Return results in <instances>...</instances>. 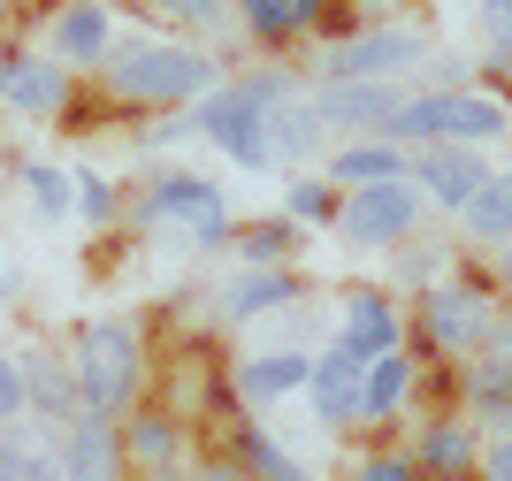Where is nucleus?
Instances as JSON below:
<instances>
[{"instance_id": "nucleus-10", "label": "nucleus", "mask_w": 512, "mask_h": 481, "mask_svg": "<svg viewBox=\"0 0 512 481\" xmlns=\"http://www.w3.org/2000/svg\"><path fill=\"white\" fill-rule=\"evenodd\" d=\"M413 176H421V191L436 199V207H467L474 191L490 184V161H482V146L436 138V146H421V153H413Z\"/></svg>"}, {"instance_id": "nucleus-30", "label": "nucleus", "mask_w": 512, "mask_h": 481, "mask_svg": "<svg viewBox=\"0 0 512 481\" xmlns=\"http://www.w3.org/2000/svg\"><path fill=\"white\" fill-rule=\"evenodd\" d=\"M123 451H130L138 466H176V420H169V413H138V420L123 428Z\"/></svg>"}, {"instance_id": "nucleus-3", "label": "nucleus", "mask_w": 512, "mask_h": 481, "mask_svg": "<svg viewBox=\"0 0 512 481\" xmlns=\"http://www.w3.org/2000/svg\"><path fill=\"white\" fill-rule=\"evenodd\" d=\"M130 222H138L146 237L176 230L192 252H222L237 237V214H230V199H222L214 176H161L146 199H130Z\"/></svg>"}, {"instance_id": "nucleus-1", "label": "nucleus", "mask_w": 512, "mask_h": 481, "mask_svg": "<svg viewBox=\"0 0 512 481\" xmlns=\"http://www.w3.org/2000/svg\"><path fill=\"white\" fill-rule=\"evenodd\" d=\"M107 92L123 107H192L207 100L214 84H222V62H214L207 46H184V39H115L107 54Z\"/></svg>"}, {"instance_id": "nucleus-8", "label": "nucleus", "mask_w": 512, "mask_h": 481, "mask_svg": "<svg viewBox=\"0 0 512 481\" xmlns=\"http://www.w3.org/2000/svg\"><path fill=\"white\" fill-rule=\"evenodd\" d=\"M428 54L421 31H406V23H367V31H352V39L329 46V77H406L413 62Z\"/></svg>"}, {"instance_id": "nucleus-24", "label": "nucleus", "mask_w": 512, "mask_h": 481, "mask_svg": "<svg viewBox=\"0 0 512 481\" xmlns=\"http://www.w3.org/2000/svg\"><path fill=\"white\" fill-rule=\"evenodd\" d=\"M474 459H482V451H474V428H459V420H436V428L421 436V466L444 474V481H459Z\"/></svg>"}, {"instance_id": "nucleus-2", "label": "nucleus", "mask_w": 512, "mask_h": 481, "mask_svg": "<svg viewBox=\"0 0 512 481\" xmlns=\"http://www.w3.org/2000/svg\"><path fill=\"white\" fill-rule=\"evenodd\" d=\"M291 92H299L291 77H237V84H214L207 100H192V130L207 138V146H222L245 176H268V168H276L268 115H276Z\"/></svg>"}, {"instance_id": "nucleus-7", "label": "nucleus", "mask_w": 512, "mask_h": 481, "mask_svg": "<svg viewBox=\"0 0 512 481\" xmlns=\"http://www.w3.org/2000/svg\"><path fill=\"white\" fill-rule=\"evenodd\" d=\"M314 107H321V123H329V130H352V138H383L390 115L406 107V92H398V77H321Z\"/></svg>"}, {"instance_id": "nucleus-34", "label": "nucleus", "mask_w": 512, "mask_h": 481, "mask_svg": "<svg viewBox=\"0 0 512 481\" xmlns=\"http://www.w3.org/2000/svg\"><path fill=\"white\" fill-rule=\"evenodd\" d=\"M31 413V390H23V359H0V420Z\"/></svg>"}, {"instance_id": "nucleus-21", "label": "nucleus", "mask_w": 512, "mask_h": 481, "mask_svg": "<svg viewBox=\"0 0 512 481\" xmlns=\"http://www.w3.org/2000/svg\"><path fill=\"white\" fill-rule=\"evenodd\" d=\"M321 130H329V123H321V107L291 92V100L268 115V146H276V161H314V153H321Z\"/></svg>"}, {"instance_id": "nucleus-9", "label": "nucleus", "mask_w": 512, "mask_h": 481, "mask_svg": "<svg viewBox=\"0 0 512 481\" xmlns=\"http://www.w3.org/2000/svg\"><path fill=\"white\" fill-rule=\"evenodd\" d=\"M0 107L8 115H62L69 107V62L54 54H0Z\"/></svg>"}, {"instance_id": "nucleus-17", "label": "nucleus", "mask_w": 512, "mask_h": 481, "mask_svg": "<svg viewBox=\"0 0 512 481\" xmlns=\"http://www.w3.org/2000/svg\"><path fill=\"white\" fill-rule=\"evenodd\" d=\"M390 176H413L398 138H352L329 153V184H390Z\"/></svg>"}, {"instance_id": "nucleus-25", "label": "nucleus", "mask_w": 512, "mask_h": 481, "mask_svg": "<svg viewBox=\"0 0 512 481\" xmlns=\"http://www.w3.org/2000/svg\"><path fill=\"white\" fill-rule=\"evenodd\" d=\"M444 115H451V92H421V100H406L390 115L383 138H398V146H436V138H444Z\"/></svg>"}, {"instance_id": "nucleus-22", "label": "nucleus", "mask_w": 512, "mask_h": 481, "mask_svg": "<svg viewBox=\"0 0 512 481\" xmlns=\"http://www.w3.org/2000/svg\"><path fill=\"white\" fill-rule=\"evenodd\" d=\"M505 100L497 92H451V115H444V138H459V146H490V138H505Z\"/></svg>"}, {"instance_id": "nucleus-4", "label": "nucleus", "mask_w": 512, "mask_h": 481, "mask_svg": "<svg viewBox=\"0 0 512 481\" xmlns=\"http://www.w3.org/2000/svg\"><path fill=\"white\" fill-rule=\"evenodd\" d=\"M69 367H77L85 413L115 420L138 398V382H146V344H138L130 321H92V329H77V344H69Z\"/></svg>"}, {"instance_id": "nucleus-39", "label": "nucleus", "mask_w": 512, "mask_h": 481, "mask_svg": "<svg viewBox=\"0 0 512 481\" xmlns=\"http://www.w3.org/2000/svg\"><path fill=\"white\" fill-rule=\"evenodd\" d=\"M406 275H413V283H436V252L421 245V252H413V260H406Z\"/></svg>"}, {"instance_id": "nucleus-14", "label": "nucleus", "mask_w": 512, "mask_h": 481, "mask_svg": "<svg viewBox=\"0 0 512 481\" xmlns=\"http://www.w3.org/2000/svg\"><path fill=\"white\" fill-rule=\"evenodd\" d=\"M360 367H367V359H352L344 344H329V352L314 359V375H306V398H314L321 428H344V420H360Z\"/></svg>"}, {"instance_id": "nucleus-29", "label": "nucleus", "mask_w": 512, "mask_h": 481, "mask_svg": "<svg viewBox=\"0 0 512 481\" xmlns=\"http://www.w3.org/2000/svg\"><path fill=\"white\" fill-rule=\"evenodd\" d=\"M237 459H245L253 481H306V466L291 459L276 436H260V428H237Z\"/></svg>"}, {"instance_id": "nucleus-28", "label": "nucleus", "mask_w": 512, "mask_h": 481, "mask_svg": "<svg viewBox=\"0 0 512 481\" xmlns=\"http://www.w3.org/2000/svg\"><path fill=\"white\" fill-rule=\"evenodd\" d=\"M23 191H31V214H39V222L77 214V176H62V168H46V161H23Z\"/></svg>"}, {"instance_id": "nucleus-11", "label": "nucleus", "mask_w": 512, "mask_h": 481, "mask_svg": "<svg viewBox=\"0 0 512 481\" xmlns=\"http://www.w3.org/2000/svg\"><path fill=\"white\" fill-rule=\"evenodd\" d=\"M107 54H115V16H107V0H62V8H54V62L100 69Z\"/></svg>"}, {"instance_id": "nucleus-18", "label": "nucleus", "mask_w": 512, "mask_h": 481, "mask_svg": "<svg viewBox=\"0 0 512 481\" xmlns=\"http://www.w3.org/2000/svg\"><path fill=\"white\" fill-rule=\"evenodd\" d=\"M406 398H413V359L406 352H383V359L360 367V420H390Z\"/></svg>"}, {"instance_id": "nucleus-40", "label": "nucleus", "mask_w": 512, "mask_h": 481, "mask_svg": "<svg viewBox=\"0 0 512 481\" xmlns=\"http://www.w3.org/2000/svg\"><path fill=\"white\" fill-rule=\"evenodd\" d=\"M199 481H253V474H245V466H207Z\"/></svg>"}, {"instance_id": "nucleus-37", "label": "nucleus", "mask_w": 512, "mask_h": 481, "mask_svg": "<svg viewBox=\"0 0 512 481\" xmlns=\"http://www.w3.org/2000/svg\"><path fill=\"white\" fill-rule=\"evenodd\" d=\"M360 481H413V459H367Z\"/></svg>"}, {"instance_id": "nucleus-33", "label": "nucleus", "mask_w": 512, "mask_h": 481, "mask_svg": "<svg viewBox=\"0 0 512 481\" xmlns=\"http://www.w3.org/2000/svg\"><path fill=\"white\" fill-rule=\"evenodd\" d=\"M77 214H85V230H107V222L123 214V199H115V184H107L100 168H85V176H77Z\"/></svg>"}, {"instance_id": "nucleus-12", "label": "nucleus", "mask_w": 512, "mask_h": 481, "mask_svg": "<svg viewBox=\"0 0 512 481\" xmlns=\"http://www.w3.org/2000/svg\"><path fill=\"white\" fill-rule=\"evenodd\" d=\"M123 436L107 428L100 413H77L62 436V481H123Z\"/></svg>"}, {"instance_id": "nucleus-23", "label": "nucleus", "mask_w": 512, "mask_h": 481, "mask_svg": "<svg viewBox=\"0 0 512 481\" xmlns=\"http://www.w3.org/2000/svg\"><path fill=\"white\" fill-rule=\"evenodd\" d=\"M230 245H237L245 268H291V252H299V222H291V214H283V222H245Z\"/></svg>"}, {"instance_id": "nucleus-15", "label": "nucleus", "mask_w": 512, "mask_h": 481, "mask_svg": "<svg viewBox=\"0 0 512 481\" xmlns=\"http://www.w3.org/2000/svg\"><path fill=\"white\" fill-rule=\"evenodd\" d=\"M299 298H306V283L291 268H245L222 291V321H268V314H291Z\"/></svg>"}, {"instance_id": "nucleus-36", "label": "nucleus", "mask_w": 512, "mask_h": 481, "mask_svg": "<svg viewBox=\"0 0 512 481\" xmlns=\"http://www.w3.org/2000/svg\"><path fill=\"white\" fill-rule=\"evenodd\" d=\"M482 481H512V428L490 436V451H482Z\"/></svg>"}, {"instance_id": "nucleus-19", "label": "nucleus", "mask_w": 512, "mask_h": 481, "mask_svg": "<svg viewBox=\"0 0 512 481\" xmlns=\"http://www.w3.org/2000/svg\"><path fill=\"white\" fill-rule=\"evenodd\" d=\"M306 375H314V359H299V352H260V359L237 367V390H245L253 405H276V398H291V390H306Z\"/></svg>"}, {"instance_id": "nucleus-13", "label": "nucleus", "mask_w": 512, "mask_h": 481, "mask_svg": "<svg viewBox=\"0 0 512 481\" xmlns=\"http://www.w3.org/2000/svg\"><path fill=\"white\" fill-rule=\"evenodd\" d=\"M398 336H406V314H398L383 291H352V298H344V329H337V344H344L352 359H383V352H398Z\"/></svg>"}, {"instance_id": "nucleus-32", "label": "nucleus", "mask_w": 512, "mask_h": 481, "mask_svg": "<svg viewBox=\"0 0 512 481\" xmlns=\"http://www.w3.org/2000/svg\"><path fill=\"white\" fill-rule=\"evenodd\" d=\"M237 0H153V16L169 23V31H192V39H207V31H222L230 23Z\"/></svg>"}, {"instance_id": "nucleus-27", "label": "nucleus", "mask_w": 512, "mask_h": 481, "mask_svg": "<svg viewBox=\"0 0 512 481\" xmlns=\"http://www.w3.org/2000/svg\"><path fill=\"white\" fill-rule=\"evenodd\" d=\"M459 214H467V230H474V237L505 245V237H512V176H490V184L474 191V199H467Z\"/></svg>"}, {"instance_id": "nucleus-16", "label": "nucleus", "mask_w": 512, "mask_h": 481, "mask_svg": "<svg viewBox=\"0 0 512 481\" xmlns=\"http://www.w3.org/2000/svg\"><path fill=\"white\" fill-rule=\"evenodd\" d=\"M237 23L260 46H291V39H306V31L329 23V0H237Z\"/></svg>"}, {"instance_id": "nucleus-5", "label": "nucleus", "mask_w": 512, "mask_h": 481, "mask_svg": "<svg viewBox=\"0 0 512 481\" xmlns=\"http://www.w3.org/2000/svg\"><path fill=\"white\" fill-rule=\"evenodd\" d=\"M337 230L360 252L406 245V237L421 230V191H413L406 176H390V184H352V199L337 207Z\"/></svg>"}, {"instance_id": "nucleus-6", "label": "nucleus", "mask_w": 512, "mask_h": 481, "mask_svg": "<svg viewBox=\"0 0 512 481\" xmlns=\"http://www.w3.org/2000/svg\"><path fill=\"white\" fill-rule=\"evenodd\" d=\"M490 321H497L490 291H474L467 275L428 283V298H421V336H428V352H444V359H467L490 336Z\"/></svg>"}, {"instance_id": "nucleus-35", "label": "nucleus", "mask_w": 512, "mask_h": 481, "mask_svg": "<svg viewBox=\"0 0 512 481\" xmlns=\"http://www.w3.org/2000/svg\"><path fill=\"white\" fill-rule=\"evenodd\" d=\"M482 39L497 54H512V0H482Z\"/></svg>"}, {"instance_id": "nucleus-26", "label": "nucleus", "mask_w": 512, "mask_h": 481, "mask_svg": "<svg viewBox=\"0 0 512 481\" xmlns=\"http://www.w3.org/2000/svg\"><path fill=\"white\" fill-rule=\"evenodd\" d=\"M467 405L490 420V428H512V367L505 359H482L467 375Z\"/></svg>"}, {"instance_id": "nucleus-38", "label": "nucleus", "mask_w": 512, "mask_h": 481, "mask_svg": "<svg viewBox=\"0 0 512 481\" xmlns=\"http://www.w3.org/2000/svg\"><path fill=\"white\" fill-rule=\"evenodd\" d=\"M0 481H23V436L0 428Z\"/></svg>"}, {"instance_id": "nucleus-31", "label": "nucleus", "mask_w": 512, "mask_h": 481, "mask_svg": "<svg viewBox=\"0 0 512 481\" xmlns=\"http://www.w3.org/2000/svg\"><path fill=\"white\" fill-rule=\"evenodd\" d=\"M337 191H329V176H299V184L283 191V214L299 222V230H321V222H337Z\"/></svg>"}, {"instance_id": "nucleus-41", "label": "nucleus", "mask_w": 512, "mask_h": 481, "mask_svg": "<svg viewBox=\"0 0 512 481\" xmlns=\"http://www.w3.org/2000/svg\"><path fill=\"white\" fill-rule=\"evenodd\" d=\"M497 275H505V291H512V237H505V260H497Z\"/></svg>"}, {"instance_id": "nucleus-20", "label": "nucleus", "mask_w": 512, "mask_h": 481, "mask_svg": "<svg viewBox=\"0 0 512 481\" xmlns=\"http://www.w3.org/2000/svg\"><path fill=\"white\" fill-rule=\"evenodd\" d=\"M23 390H31V405L54 413V420L85 413V398H77V367H62V359H46V352H23Z\"/></svg>"}]
</instances>
